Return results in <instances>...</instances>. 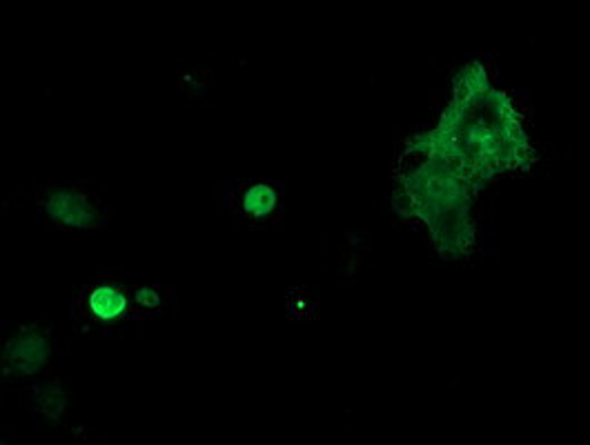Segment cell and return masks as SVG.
Masks as SVG:
<instances>
[{"mask_svg":"<svg viewBox=\"0 0 590 445\" xmlns=\"http://www.w3.org/2000/svg\"><path fill=\"white\" fill-rule=\"evenodd\" d=\"M237 205L250 222H265L275 218L279 209V194L273 185L250 183L237 192Z\"/></svg>","mask_w":590,"mask_h":445,"instance_id":"obj_3","label":"cell"},{"mask_svg":"<svg viewBox=\"0 0 590 445\" xmlns=\"http://www.w3.org/2000/svg\"><path fill=\"white\" fill-rule=\"evenodd\" d=\"M130 294L115 284H98L83 297V314L96 325H115L130 312Z\"/></svg>","mask_w":590,"mask_h":445,"instance_id":"obj_2","label":"cell"},{"mask_svg":"<svg viewBox=\"0 0 590 445\" xmlns=\"http://www.w3.org/2000/svg\"><path fill=\"white\" fill-rule=\"evenodd\" d=\"M51 222H59L63 228H94L100 222V212L87 194L72 190H47L40 199Z\"/></svg>","mask_w":590,"mask_h":445,"instance_id":"obj_1","label":"cell"},{"mask_svg":"<svg viewBox=\"0 0 590 445\" xmlns=\"http://www.w3.org/2000/svg\"><path fill=\"white\" fill-rule=\"evenodd\" d=\"M45 357V341L40 334L23 329L12 339L5 354V370L12 374H27L38 368Z\"/></svg>","mask_w":590,"mask_h":445,"instance_id":"obj_4","label":"cell"}]
</instances>
